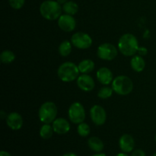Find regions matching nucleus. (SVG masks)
Instances as JSON below:
<instances>
[{
    "instance_id": "1",
    "label": "nucleus",
    "mask_w": 156,
    "mask_h": 156,
    "mask_svg": "<svg viewBox=\"0 0 156 156\" xmlns=\"http://www.w3.org/2000/svg\"><path fill=\"white\" fill-rule=\"evenodd\" d=\"M118 48L120 53L124 56H135L140 48L138 40L132 34H125L119 40Z\"/></svg>"
},
{
    "instance_id": "2",
    "label": "nucleus",
    "mask_w": 156,
    "mask_h": 156,
    "mask_svg": "<svg viewBox=\"0 0 156 156\" xmlns=\"http://www.w3.org/2000/svg\"><path fill=\"white\" fill-rule=\"evenodd\" d=\"M62 7L57 1L46 0L40 6V13L43 18L49 21L56 20L61 16Z\"/></svg>"
},
{
    "instance_id": "3",
    "label": "nucleus",
    "mask_w": 156,
    "mask_h": 156,
    "mask_svg": "<svg viewBox=\"0 0 156 156\" xmlns=\"http://www.w3.org/2000/svg\"><path fill=\"white\" fill-rule=\"evenodd\" d=\"M78 66L72 62H66L61 64L57 70L58 77L65 82H70L78 79L79 75Z\"/></svg>"
},
{
    "instance_id": "4",
    "label": "nucleus",
    "mask_w": 156,
    "mask_h": 156,
    "mask_svg": "<svg viewBox=\"0 0 156 156\" xmlns=\"http://www.w3.org/2000/svg\"><path fill=\"white\" fill-rule=\"evenodd\" d=\"M57 113V107L53 102L46 101L40 107L38 117L42 123L50 124L56 119Z\"/></svg>"
},
{
    "instance_id": "5",
    "label": "nucleus",
    "mask_w": 156,
    "mask_h": 156,
    "mask_svg": "<svg viewBox=\"0 0 156 156\" xmlns=\"http://www.w3.org/2000/svg\"><path fill=\"white\" fill-rule=\"evenodd\" d=\"M111 87L117 94L124 96L131 93L133 89V83L128 76H119L114 79Z\"/></svg>"
},
{
    "instance_id": "6",
    "label": "nucleus",
    "mask_w": 156,
    "mask_h": 156,
    "mask_svg": "<svg viewBox=\"0 0 156 156\" xmlns=\"http://www.w3.org/2000/svg\"><path fill=\"white\" fill-rule=\"evenodd\" d=\"M69 120L75 124L84 122L85 119V111L83 105L79 102H74L70 105L68 111Z\"/></svg>"
},
{
    "instance_id": "7",
    "label": "nucleus",
    "mask_w": 156,
    "mask_h": 156,
    "mask_svg": "<svg viewBox=\"0 0 156 156\" xmlns=\"http://www.w3.org/2000/svg\"><path fill=\"white\" fill-rule=\"evenodd\" d=\"M71 42L76 48L80 50H86L89 48L92 44V39L88 34L84 32H77L72 36Z\"/></svg>"
},
{
    "instance_id": "8",
    "label": "nucleus",
    "mask_w": 156,
    "mask_h": 156,
    "mask_svg": "<svg viewBox=\"0 0 156 156\" xmlns=\"http://www.w3.org/2000/svg\"><path fill=\"white\" fill-rule=\"evenodd\" d=\"M97 55L101 59L111 61L117 56V50L116 47L109 43L101 44L98 48Z\"/></svg>"
},
{
    "instance_id": "9",
    "label": "nucleus",
    "mask_w": 156,
    "mask_h": 156,
    "mask_svg": "<svg viewBox=\"0 0 156 156\" xmlns=\"http://www.w3.org/2000/svg\"><path fill=\"white\" fill-rule=\"evenodd\" d=\"M91 120L96 126H102L107 120V114L103 107L100 105H94L90 110Z\"/></svg>"
},
{
    "instance_id": "10",
    "label": "nucleus",
    "mask_w": 156,
    "mask_h": 156,
    "mask_svg": "<svg viewBox=\"0 0 156 156\" xmlns=\"http://www.w3.org/2000/svg\"><path fill=\"white\" fill-rule=\"evenodd\" d=\"M58 26L63 31L71 32L76 28V21L73 15L65 14L58 18Z\"/></svg>"
},
{
    "instance_id": "11",
    "label": "nucleus",
    "mask_w": 156,
    "mask_h": 156,
    "mask_svg": "<svg viewBox=\"0 0 156 156\" xmlns=\"http://www.w3.org/2000/svg\"><path fill=\"white\" fill-rule=\"evenodd\" d=\"M77 85L81 90L88 92L94 89L95 83H94V79L89 75L82 74L78 77Z\"/></svg>"
},
{
    "instance_id": "12",
    "label": "nucleus",
    "mask_w": 156,
    "mask_h": 156,
    "mask_svg": "<svg viewBox=\"0 0 156 156\" xmlns=\"http://www.w3.org/2000/svg\"><path fill=\"white\" fill-rule=\"evenodd\" d=\"M6 123L12 130H18L22 127L24 120L21 114L17 112H12L7 115Z\"/></svg>"
},
{
    "instance_id": "13",
    "label": "nucleus",
    "mask_w": 156,
    "mask_h": 156,
    "mask_svg": "<svg viewBox=\"0 0 156 156\" xmlns=\"http://www.w3.org/2000/svg\"><path fill=\"white\" fill-rule=\"evenodd\" d=\"M119 146L123 152L125 153L132 152L135 147V141L133 137L129 134H123L119 140Z\"/></svg>"
},
{
    "instance_id": "14",
    "label": "nucleus",
    "mask_w": 156,
    "mask_h": 156,
    "mask_svg": "<svg viewBox=\"0 0 156 156\" xmlns=\"http://www.w3.org/2000/svg\"><path fill=\"white\" fill-rule=\"evenodd\" d=\"M96 76L98 82L105 85H108L114 80L112 72L107 67H102L99 69L96 73Z\"/></svg>"
},
{
    "instance_id": "15",
    "label": "nucleus",
    "mask_w": 156,
    "mask_h": 156,
    "mask_svg": "<svg viewBox=\"0 0 156 156\" xmlns=\"http://www.w3.org/2000/svg\"><path fill=\"white\" fill-rule=\"evenodd\" d=\"M53 128L54 133L59 135H63L70 130V124L65 118H57L53 122Z\"/></svg>"
},
{
    "instance_id": "16",
    "label": "nucleus",
    "mask_w": 156,
    "mask_h": 156,
    "mask_svg": "<svg viewBox=\"0 0 156 156\" xmlns=\"http://www.w3.org/2000/svg\"><path fill=\"white\" fill-rule=\"evenodd\" d=\"M88 146L91 150L96 152V153L101 152L103 151L104 148H105V145H104L103 141L101 139H99L98 137L96 136L90 137L88 139Z\"/></svg>"
},
{
    "instance_id": "17",
    "label": "nucleus",
    "mask_w": 156,
    "mask_h": 156,
    "mask_svg": "<svg viewBox=\"0 0 156 156\" xmlns=\"http://www.w3.org/2000/svg\"><path fill=\"white\" fill-rule=\"evenodd\" d=\"M130 66L134 71L137 73H141L146 67V62L143 56L137 55V56H133L130 60Z\"/></svg>"
},
{
    "instance_id": "18",
    "label": "nucleus",
    "mask_w": 156,
    "mask_h": 156,
    "mask_svg": "<svg viewBox=\"0 0 156 156\" xmlns=\"http://www.w3.org/2000/svg\"><path fill=\"white\" fill-rule=\"evenodd\" d=\"M94 62L91 59H83L78 65L79 72L82 74H88L94 69Z\"/></svg>"
},
{
    "instance_id": "19",
    "label": "nucleus",
    "mask_w": 156,
    "mask_h": 156,
    "mask_svg": "<svg viewBox=\"0 0 156 156\" xmlns=\"http://www.w3.org/2000/svg\"><path fill=\"white\" fill-rule=\"evenodd\" d=\"M62 11L65 12V14L73 16L79 12V5L75 2L68 1L65 4L62 5Z\"/></svg>"
},
{
    "instance_id": "20",
    "label": "nucleus",
    "mask_w": 156,
    "mask_h": 156,
    "mask_svg": "<svg viewBox=\"0 0 156 156\" xmlns=\"http://www.w3.org/2000/svg\"><path fill=\"white\" fill-rule=\"evenodd\" d=\"M54 133L53 130V126H50L48 123H44L41 126V129H40V136L44 140H49L53 136V134Z\"/></svg>"
},
{
    "instance_id": "21",
    "label": "nucleus",
    "mask_w": 156,
    "mask_h": 156,
    "mask_svg": "<svg viewBox=\"0 0 156 156\" xmlns=\"http://www.w3.org/2000/svg\"><path fill=\"white\" fill-rule=\"evenodd\" d=\"M72 42L69 41H64L59 44V53L62 56H67L72 52Z\"/></svg>"
},
{
    "instance_id": "22",
    "label": "nucleus",
    "mask_w": 156,
    "mask_h": 156,
    "mask_svg": "<svg viewBox=\"0 0 156 156\" xmlns=\"http://www.w3.org/2000/svg\"><path fill=\"white\" fill-rule=\"evenodd\" d=\"M15 59V55L12 51L9 50H4L0 55V60L4 64H9L14 62Z\"/></svg>"
},
{
    "instance_id": "23",
    "label": "nucleus",
    "mask_w": 156,
    "mask_h": 156,
    "mask_svg": "<svg viewBox=\"0 0 156 156\" xmlns=\"http://www.w3.org/2000/svg\"><path fill=\"white\" fill-rule=\"evenodd\" d=\"M77 132L80 136L82 137H86L91 133V129H90L89 125L87 124V123H79L77 126Z\"/></svg>"
},
{
    "instance_id": "24",
    "label": "nucleus",
    "mask_w": 156,
    "mask_h": 156,
    "mask_svg": "<svg viewBox=\"0 0 156 156\" xmlns=\"http://www.w3.org/2000/svg\"><path fill=\"white\" fill-rule=\"evenodd\" d=\"M113 92H114V90H113L112 87L111 88V87L105 86L99 90L98 92V96L101 99H107L112 96Z\"/></svg>"
},
{
    "instance_id": "25",
    "label": "nucleus",
    "mask_w": 156,
    "mask_h": 156,
    "mask_svg": "<svg viewBox=\"0 0 156 156\" xmlns=\"http://www.w3.org/2000/svg\"><path fill=\"white\" fill-rule=\"evenodd\" d=\"M9 5L14 9H21L25 3V0H9Z\"/></svg>"
},
{
    "instance_id": "26",
    "label": "nucleus",
    "mask_w": 156,
    "mask_h": 156,
    "mask_svg": "<svg viewBox=\"0 0 156 156\" xmlns=\"http://www.w3.org/2000/svg\"><path fill=\"white\" fill-rule=\"evenodd\" d=\"M130 156H146V153L142 149H136L132 152Z\"/></svg>"
},
{
    "instance_id": "27",
    "label": "nucleus",
    "mask_w": 156,
    "mask_h": 156,
    "mask_svg": "<svg viewBox=\"0 0 156 156\" xmlns=\"http://www.w3.org/2000/svg\"><path fill=\"white\" fill-rule=\"evenodd\" d=\"M147 49L146 48V47H140V48H139L138 50V52L137 53H139V54H140V56H145V55L147 54Z\"/></svg>"
},
{
    "instance_id": "28",
    "label": "nucleus",
    "mask_w": 156,
    "mask_h": 156,
    "mask_svg": "<svg viewBox=\"0 0 156 156\" xmlns=\"http://www.w3.org/2000/svg\"><path fill=\"white\" fill-rule=\"evenodd\" d=\"M0 156H12L11 155L10 153H9V152H6V151H1V152H0Z\"/></svg>"
},
{
    "instance_id": "29",
    "label": "nucleus",
    "mask_w": 156,
    "mask_h": 156,
    "mask_svg": "<svg viewBox=\"0 0 156 156\" xmlns=\"http://www.w3.org/2000/svg\"><path fill=\"white\" fill-rule=\"evenodd\" d=\"M62 156H78L76 154L73 153V152H68V153H66L64 154Z\"/></svg>"
},
{
    "instance_id": "30",
    "label": "nucleus",
    "mask_w": 156,
    "mask_h": 156,
    "mask_svg": "<svg viewBox=\"0 0 156 156\" xmlns=\"http://www.w3.org/2000/svg\"><path fill=\"white\" fill-rule=\"evenodd\" d=\"M0 115H1V118L2 119V120L5 118H5H6V117H7V116H6L5 113L3 111H1V114H0Z\"/></svg>"
},
{
    "instance_id": "31",
    "label": "nucleus",
    "mask_w": 156,
    "mask_h": 156,
    "mask_svg": "<svg viewBox=\"0 0 156 156\" xmlns=\"http://www.w3.org/2000/svg\"><path fill=\"white\" fill-rule=\"evenodd\" d=\"M56 1H57L60 5H64L66 2H68V0H56Z\"/></svg>"
},
{
    "instance_id": "32",
    "label": "nucleus",
    "mask_w": 156,
    "mask_h": 156,
    "mask_svg": "<svg viewBox=\"0 0 156 156\" xmlns=\"http://www.w3.org/2000/svg\"><path fill=\"white\" fill-rule=\"evenodd\" d=\"M91 156H107V155H106V154L102 153V152H98V153H96V154H94V155H93Z\"/></svg>"
},
{
    "instance_id": "33",
    "label": "nucleus",
    "mask_w": 156,
    "mask_h": 156,
    "mask_svg": "<svg viewBox=\"0 0 156 156\" xmlns=\"http://www.w3.org/2000/svg\"><path fill=\"white\" fill-rule=\"evenodd\" d=\"M115 156H129V155H127V153H125V152H120V153H118Z\"/></svg>"
},
{
    "instance_id": "34",
    "label": "nucleus",
    "mask_w": 156,
    "mask_h": 156,
    "mask_svg": "<svg viewBox=\"0 0 156 156\" xmlns=\"http://www.w3.org/2000/svg\"><path fill=\"white\" fill-rule=\"evenodd\" d=\"M152 156H156V152H155V153H154L153 155H152Z\"/></svg>"
},
{
    "instance_id": "35",
    "label": "nucleus",
    "mask_w": 156,
    "mask_h": 156,
    "mask_svg": "<svg viewBox=\"0 0 156 156\" xmlns=\"http://www.w3.org/2000/svg\"><path fill=\"white\" fill-rule=\"evenodd\" d=\"M155 143H156V134H155Z\"/></svg>"
}]
</instances>
